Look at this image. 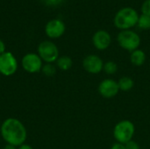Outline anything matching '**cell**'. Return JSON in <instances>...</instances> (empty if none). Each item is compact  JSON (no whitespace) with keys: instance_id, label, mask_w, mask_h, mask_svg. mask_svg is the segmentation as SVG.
I'll return each mask as SVG.
<instances>
[{"instance_id":"1","label":"cell","mask_w":150,"mask_h":149,"mask_svg":"<svg viewBox=\"0 0 150 149\" xmlns=\"http://www.w3.org/2000/svg\"><path fill=\"white\" fill-rule=\"evenodd\" d=\"M0 133L7 144L16 148L25 144L27 138V132L25 126L20 120L15 118L6 119L1 125Z\"/></svg>"},{"instance_id":"2","label":"cell","mask_w":150,"mask_h":149,"mask_svg":"<svg viewBox=\"0 0 150 149\" xmlns=\"http://www.w3.org/2000/svg\"><path fill=\"white\" fill-rule=\"evenodd\" d=\"M139 15L137 11L131 7L120 9L114 17V25L120 30H129L137 25Z\"/></svg>"},{"instance_id":"3","label":"cell","mask_w":150,"mask_h":149,"mask_svg":"<svg viewBox=\"0 0 150 149\" xmlns=\"http://www.w3.org/2000/svg\"><path fill=\"white\" fill-rule=\"evenodd\" d=\"M135 132V127L133 122L130 120H121L115 126L113 129V136L115 140L121 144L132 141Z\"/></svg>"},{"instance_id":"4","label":"cell","mask_w":150,"mask_h":149,"mask_svg":"<svg viewBox=\"0 0 150 149\" xmlns=\"http://www.w3.org/2000/svg\"><path fill=\"white\" fill-rule=\"evenodd\" d=\"M119 45L129 51L133 52L136 49H138L140 44H141V38L140 36L134 31L131 30H123L121 31L117 37Z\"/></svg>"},{"instance_id":"5","label":"cell","mask_w":150,"mask_h":149,"mask_svg":"<svg viewBox=\"0 0 150 149\" xmlns=\"http://www.w3.org/2000/svg\"><path fill=\"white\" fill-rule=\"evenodd\" d=\"M38 54L46 63H53L59 58V50L54 42L45 40L38 46Z\"/></svg>"},{"instance_id":"6","label":"cell","mask_w":150,"mask_h":149,"mask_svg":"<svg viewBox=\"0 0 150 149\" xmlns=\"http://www.w3.org/2000/svg\"><path fill=\"white\" fill-rule=\"evenodd\" d=\"M18 69V61L11 52H4L0 54V74L4 76H11Z\"/></svg>"},{"instance_id":"7","label":"cell","mask_w":150,"mask_h":149,"mask_svg":"<svg viewBox=\"0 0 150 149\" xmlns=\"http://www.w3.org/2000/svg\"><path fill=\"white\" fill-rule=\"evenodd\" d=\"M21 65L25 71L34 74L41 71L42 68V60L38 54L29 53L23 56L21 60Z\"/></svg>"},{"instance_id":"8","label":"cell","mask_w":150,"mask_h":149,"mask_svg":"<svg viewBox=\"0 0 150 149\" xmlns=\"http://www.w3.org/2000/svg\"><path fill=\"white\" fill-rule=\"evenodd\" d=\"M83 68L90 74H98L103 70L104 62L102 59L96 54H90L83 61Z\"/></svg>"},{"instance_id":"9","label":"cell","mask_w":150,"mask_h":149,"mask_svg":"<svg viewBox=\"0 0 150 149\" xmlns=\"http://www.w3.org/2000/svg\"><path fill=\"white\" fill-rule=\"evenodd\" d=\"M120 91L118 82L112 79H105L98 85V92L105 98L114 97Z\"/></svg>"},{"instance_id":"10","label":"cell","mask_w":150,"mask_h":149,"mask_svg":"<svg viewBox=\"0 0 150 149\" xmlns=\"http://www.w3.org/2000/svg\"><path fill=\"white\" fill-rule=\"evenodd\" d=\"M65 24L60 19H52L46 25L45 32L51 39L60 38L65 32Z\"/></svg>"},{"instance_id":"11","label":"cell","mask_w":150,"mask_h":149,"mask_svg":"<svg viewBox=\"0 0 150 149\" xmlns=\"http://www.w3.org/2000/svg\"><path fill=\"white\" fill-rule=\"evenodd\" d=\"M111 42H112L111 35L108 32L105 30H99L96 32L92 37V43L94 47L101 51L108 48Z\"/></svg>"},{"instance_id":"12","label":"cell","mask_w":150,"mask_h":149,"mask_svg":"<svg viewBox=\"0 0 150 149\" xmlns=\"http://www.w3.org/2000/svg\"><path fill=\"white\" fill-rule=\"evenodd\" d=\"M130 61L134 66L141 67L144 64V62L146 61V54L142 50L136 49L131 53Z\"/></svg>"},{"instance_id":"13","label":"cell","mask_w":150,"mask_h":149,"mask_svg":"<svg viewBox=\"0 0 150 149\" xmlns=\"http://www.w3.org/2000/svg\"><path fill=\"white\" fill-rule=\"evenodd\" d=\"M73 65V61L69 56H61L57 59L56 61V66L58 67V68H60L62 71H66L69 70V68H71Z\"/></svg>"},{"instance_id":"14","label":"cell","mask_w":150,"mask_h":149,"mask_svg":"<svg viewBox=\"0 0 150 149\" xmlns=\"http://www.w3.org/2000/svg\"><path fill=\"white\" fill-rule=\"evenodd\" d=\"M118 84H119L120 90L128 91V90L133 89V87L134 85V81H133V79L131 77H129V76H123V77H121L119 80Z\"/></svg>"},{"instance_id":"15","label":"cell","mask_w":150,"mask_h":149,"mask_svg":"<svg viewBox=\"0 0 150 149\" xmlns=\"http://www.w3.org/2000/svg\"><path fill=\"white\" fill-rule=\"evenodd\" d=\"M103 69L107 75H114L118 71V65L116 64V62L112 61H109L104 63Z\"/></svg>"},{"instance_id":"16","label":"cell","mask_w":150,"mask_h":149,"mask_svg":"<svg viewBox=\"0 0 150 149\" xmlns=\"http://www.w3.org/2000/svg\"><path fill=\"white\" fill-rule=\"evenodd\" d=\"M137 25L141 29H143V30L150 29V17L144 14H142V16H139Z\"/></svg>"},{"instance_id":"17","label":"cell","mask_w":150,"mask_h":149,"mask_svg":"<svg viewBox=\"0 0 150 149\" xmlns=\"http://www.w3.org/2000/svg\"><path fill=\"white\" fill-rule=\"evenodd\" d=\"M41 72L46 76H53L56 73V68L53 63H46L42 66Z\"/></svg>"},{"instance_id":"18","label":"cell","mask_w":150,"mask_h":149,"mask_svg":"<svg viewBox=\"0 0 150 149\" xmlns=\"http://www.w3.org/2000/svg\"><path fill=\"white\" fill-rule=\"evenodd\" d=\"M142 14L149 16L150 17V0H146L142 6Z\"/></svg>"},{"instance_id":"19","label":"cell","mask_w":150,"mask_h":149,"mask_svg":"<svg viewBox=\"0 0 150 149\" xmlns=\"http://www.w3.org/2000/svg\"><path fill=\"white\" fill-rule=\"evenodd\" d=\"M124 145H125L126 149H141L139 144H138L136 141H133V140L130 141H128V142H127V143L124 144Z\"/></svg>"},{"instance_id":"20","label":"cell","mask_w":150,"mask_h":149,"mask_svg":"<svg viewBox=\"0 0 150 149\" xmlns=\"http://www.w3.org/2000/svg\"><path fill=\"white\" fill-rule=\"evenodd\" d=\"M44 4L48 6H57L64 2V0H42Z\"/></svg>"},{"instance_id":"21","label":"cell","mask_w":150,"mask_h":149,"mask_svg":"<svg viewBox=\"0 0 150 149\" xmlns=\"http://www.w3.org/2000/svg\"><path fill=\"white\" fill-rule=\"evenodd\" d=\"M111 149H126L125 148V145L124 144H121V143H115L114 145H112V147L111 148Z\"/></svg>"},{"instance_id":"22","label":"cell","mask_w":150,"mask_h":149,"mask_svg":"<svg viewBox=\"0 0 150 149\" xmlns=\"http://www.w3.org/2000/svg\"><path fill=\"white\" fill-rule=\"evenodd\" d=\"M4 52H6L5 51V44L2 40H0V54H4Z\"/></svg>"},{"instance_id":"23","label":"cell","mask_w":150,"mask_h":149,"mask_svg":"<svg viewBox=\"0 0 150 149\" xmlns=\"http://www.w3.org/2000/svg\"><path fill=\"white\" fill-rule=\"evenodd\" d=\"M17 149H33L30 145H28V144H23V145H21V146H19L18 148Z\"/></svg>"},{"instance_id":"24","label":"cell","mask_w":150,"mask_h":149,"mask_svg":"<svg viewBox=\"0 0 150 149\" xmlns=\"http://www.w3.org/2000/svg\"><path fill=\"white\" fill-rule=\"evenodd\" d=\"M3 149H17L16 147H14V146H11V145H9V144H7L6 146H4Z\"/></svg>"}]
</instances>
